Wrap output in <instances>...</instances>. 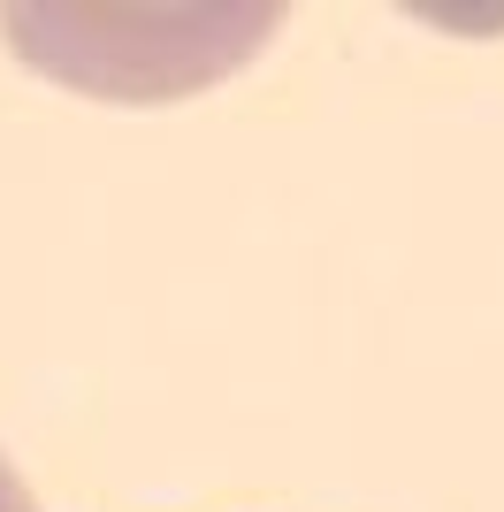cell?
<instances>
[{"label":"cell","instance_id":"obj_1","mask_svg":"<svg viewBox=\"0 0 504 512\" xmlns=\"http://www.w3.org/2000/svg\"><path fill=\"white\" fill-rule=\"evenodd\" d=\"M0 512H39V497L23 490V474L8 467V459H0Z\"/></svg>","mask_w":504,"mask_h":512}]
</instances>
